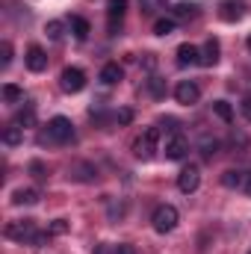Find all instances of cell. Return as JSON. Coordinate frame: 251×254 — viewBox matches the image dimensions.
I'll list each match as a JSON object with an SVG mask.
<instances>
[{
    "label": "cell",
    "mask_w": 251,
    "mask_h": 254,
    "mask_svg": "<svg viewBox=\"0 0 251 254\" xmlns=\"http://www.w3.org/2000/svg\"><path fill=\"white\" fill-rule=\"evenodd\" d=\"M157 145H160V127H148V130L133 142V154H136L139 160H154Z\"/></svg>",
    "instance_id": "1"
},
{
    "label": "cell",
    "mask_w": 251,
    "mask_h": 254,
    "mask_svg": "<svg viewBox=\"0 0 251 254\" xmlns=\"http://www.w3.org/2000/svg\"><path fill=\"white\" fill-rule=\"evenodd\" d=\"M154 231L157 234H169V231H175L178 228V210L172 207V204H160L157 210H154Z\"/></svg>",
    "instance_id": "2"
},
{
    "label": "cell",
    "mask_w": 251,
    "mask_h": 254,
    "mask_svg": "<svg viewBox=\"0 0 251 254\" xmlns=\"http://www.w3.org/2000/svg\"><path fill=\"white\" fill-rule=\"evenodd\" d=\"M36 234L39 231H36V222L33 219H21V222H9L6 225V237L15 240V243H33Z\"/></svg>",
    "instance_id": "3"
},
{
    "label": "cell",
    "mask_w": 251,
    "mask_h": 254,
    "mask_svg": "<svg viewBox=\"0 0 251 254\" xmlns=\"http://www.w3.org/2000/svg\"><path fill=\"white\" fill-rule=\"evenodd\" d=\"M48 139H51V142H60V145L71 142V139H74V125H71L65 116L51 119V122H48Z\"/></svg>",
    "instance_id": "4"
},
{
    "label": "cell",
    "mask_w": 251,
    "mask_h": 254,
    "mask_svg": "<svg viewBox=\"0 0 251 254\" xmlns=\"http://www.w3.org/2000/svg\"><path fill=\"white\" fill-rule=\"evenodd\" d=\"M60 86H63V92H68V95H77V92L86 89V74L80 68H65L63 74H60Z\"/></svg>",
    "instance_id": "5"
},
{
    "label": "cell",
    "mask_w": 251,
    "mask_h": 254,
    "mask_svg": "<svg viewBox=\"0 0 251 254\" xmlns=\"http://www.w3.org/2000/svg\"><path fill=\"white\" fill-rule=\"evenodd\" d=\"M125 12H127V0H107V30H110V36H116L122 30Z\"/></svg>",
    "instance_id": "6"
},
{
    "label": "cell",
    "mask_w": 251,
    "mask_h": 254,
    "mask_svg": "<svg viewBox=\"0 0 251 254\" xmlns=\"http://www.w3.org/2000/svg\"><path fill=\"white\" fill-rule=\"evenodd\" d=\"M189 154V139L184 133H169L166 136V160H184Z\"/></svg>",
    "instance_id": "7"
},
{
    "label": "cell",
    "mask_w": 251,
    "mask_h": 254,
    "mask_svg": "<svg viewBox=\"0 0 251 254\" xmlns=\"http://www.w3.org/2000/svg\"><path fill=\"white\" fill-rule=\"evenodd\" d=\"M175 98H178V104L192 107V104H198V98H201V89H198L192 80H181V83L175 86Z\"/></svg>",
    "instance_id": "8"
},
{
    "label": "cell",
    "mask_w": 251,
    "mask_h": 254,
    "mask_svg": "<svg viewBox=\"0 0 251 254\" xmlns=\"http://www.w3.org/2000/svg\"><path fill=\"white\" fill-rule=\"evenodd\" d=\"M198 184H201V172H198V166H187V169L178 175V190L187 192V195L198 190Z\"/></svg>",
    "instance_id": "9"
},
{
    "label": "cell",
    "mask_w": 251,
    "mask_h": 254,
    "mask_svg": "<svg viewBox=\"0 0 251 254\" xmlns=\"http://www.w3.org/2000/svg\"><path fill=\"white\" fill-rule=\"evenodd\" d=\"M219 18H222V21H228V24H234V21L246 18V3H237V0L222 3V6H219Z\"/></svg>",
    "instance_id": "10"
},
{
    "label": "cell",
    "mask_w": 251,
    "mask_h": 254,
    "mask_svg": "<svg viewBox=\"0 0 251 254\" xmlns=\"http://www.w3.org/2000/svg\"><path fill=\"white\" fill-rule=\"evenodd\" d=\"M27 68H30V71H36V74L48 68V57H45V51H42L39 45H33V48L27 51Z\"/></svg>",
    "instance_id": "11"
},
{
    "label": "cell",
    "mask_w": 251,
    "mask_h": 254,
    "mask_svg": "<svg viewBox=\"0 0 251 254\" xmlns=\"http://www.w3.org/2000/svg\"><path fill=\"white\" fill-rule=\"evenodd\" d=\"M198 63H201V51H198L195 45H181V48H178V65H181V68L198 65Z\"/></svg>",
    "instance_id": "12"
},
{
    "label": "cell",
    "mask_w": 251,
    "mask_h": 254,
    "mask_svg": "<svg viewBox=\"0 0 251 254\" xmlns=\"http://www.w3.org/2000/svg\"><path fill=\"white\" fill-rule=\"evenodd\" d=\"M219 63V42L216 39H207V45L201 48V63L204 68H213V65Z\"/></svg>",
    "instance_id": "13"
},
{
    "label": "cell",
    "mask_w": 251,
    "mask_h": 254,
    "mask_svg": "<svg viewBox=\"0 0 251 254\" xmlns=\"http://www.w3.org/2000/svg\"><path fill=\"white\" fill-rule=\"evenodd\" d=\"M12 204L15 207H33V204H39V190H15L12 192Z\"/></svg>",
    "instance_id": "14"
},
{
    "label": "cell",
    "mask_w": 251,
    "mask_h": 254,
    "mask_svg": "<svg viewBox=\"0 0 251 254\" xmlns=\"http://www.w3.org/2000/svg\"><path fill=\"white\" fill-rule=\"evenodd\" d=\"M122 74H125V71H122L119 63H107L101 68V83H104V86H116V83L122 80Z\"/></svg>",
    "instance_id": "15"
},
{
    "label": "cell",
    "mask_w": 251,
    "mask_h": 254,
    "mask_svg": "<svg viewBox=\"0 0 251 254\" xmlns=\"http://www.w3.org/2000/svg\"><path fill=\"white\" fill-rule=\"evenodd\" d=\"M246 178H249V172H237V169H228V172L222 175V184H225L228 190H240V187H246Z\"/></svg>",
    "instance_id": "16"
},
{
    "label": "cell",
    "mask_w": 251,
    "mask_h": 254,
    "mask_svg": "<svg viewBox=\"0 0 251 254\" xmlns=\"http://www.w3.org/2000/svg\"><path fill=\"white\" fill-rule=\"evenodd\" d=\"M24 142V127L18 125H9L3 130V145H9V148H15V145H21Z\"/></svg>",
    "instance_id": "17"
},
{
    "label": "cell",
    "mask_w": 251,
    "mask_h": 254,
    "mask_svg": "<svg viewBox=\"0 0 251 254\" xmlns=\"http://www.w3.org/2000/svg\"><path fill=\"white\" fill-rule=\"evenodd\" d=\"M195 15H198L195 3H178L175 6V21H187V18H195Z\"/></svg>",
    "instance_id": "18"
},
{
    "label": "cell",
    "mask_w": 251,
    "mask_h": 254,
    "mask_svg": "<svg viewBox=\"0 0 251 254\" xmlns=\"http://www.w3.org/2000/svg\"><path fill=\"white\" fill-rule=\"evenodd\" d=\"M71 30H74V36L83 42V39H89V33H92V27H89V21L86 18H71Z\"/></svg>",
    "instance_id": "19"
},
{
    "label": "cell",
    "mask_w": 251,
    "mask_h": 254,
    "mask_svg": "<svg viewBox=\"0 0 251 254\" xmlns=\"http://www.w3.org/2000/svg\"><path fill=\"white\" fill-rule=\"evenodd\" d=\"M213 113H216L225 125H231V122H234V110H231V104H228V101H216V104H213Z\"/></svg>",
    "instance_id": "20"
},
{
    "label": "cell",
    "mask_w": 251,
    "mask_h": 254,
    "mask_svg": "<svg viewBox=\"0 0 251 254\" xmlns=\"http://www.w3.org/2000/svg\"><path fill=\"white\" fill-rule=\"evenodd\" d=\"M21 98H24L21 86H15V83H6V86H3V101H6V104H18Z\"/></svg>",
    "instance_id": "21"
},
{
    "label": "cell",
    "mask_w": 251,
    "mask_h": 254,
    "mask_svg": "<svg viewBox=\"0 0 251 254\" xmlns=\"http://www.w3.org/2000/svg\"><path fill=\"white\" fill-rule=\"evenodd\" d=\"M175 24H178L175 18H160V21L154 24V33H157V36H172V33H175Z\"/></svg>",
    "instance_id": "22"
},
{
    "label": "cell",
    "mask_w": 251,
    "mask_h": 254,
    "mask_svg": "<svg viewBox=\"0 0 251 254\" xmlns=\"http://www.w3.org/2000/svg\"><path fill=\"white\" fill-rule=\"evenodd\" d=\"M15 125H18V127H33V125H36V113H33V107L21 110V113L15 116Z\"/></svg>",
    "instance_id": "23"
},
{
    "label": "cell",
    "mask_w": 251,
    "mask_h": 254,
    "mask_svg": "<svg viewBox=\"0 0 251 254\" xmlns=\"http://www.w3.org/2000/svg\"><path fill=\"white\" fill-rule=\"evenodd\" d=\"M45 33H48V39H51V42H60V39H63V24H60V21H48Z\"/></svg>",
    "instance_id": "24"
},
{
    "label": "cell",
    "mask_w": 251,
    "mask_h": 254,
    "mask_svg": "<svg viewBox=\"0 0 251 254\" xmlns=\"http://www.w3.org/2000/svg\"><path fill=\"white\" fill-rule=\"evenodd\" d=\"M30 175H33L36 181H48V166L39 163V160H33V163H30Z\"/></svg>",
    "instance_id": "25"
},
{
    "label": "cell",
    "mask_w": 251,
    "mask_h": 254,
    "mask_svg": "<svg viewBox=\"0 0 251 254\" xmlns=\"http://www.w3.org/2000/svg\"><path fill=\"white\" fill-rule=\"evenodd\" d=\"M148 89H151L154 98H163V95H166V83H163L160 77H151V80H148Z\"/></svg>",
    "instance_id": "26"
},
{
    "label": "cell",
    "mask_w": 251,
    "mask_h": 254,
    "mask_svg": "<svg viewBox=\"0 0 251 254\" xmlns=\"http://www.w3.org/2000/svg\"><path fill=\"white\" fill-rule=\"evenodd\" d=\"M48 234H54V237H63V234H68V222H65V219H57V222H51Z\"/></svg>",
    "instance_id": "27"
},
{
    "label": "cell",
    "mask_w": 251,
    "mask_h": 254,
    "mask_svg": "<svg viewBox=\"0 0 251 254\" xmlns=\"http://www.w3.org/2000/svg\"><path fill=\"white\" fill-rule=\"evenodd\" d=\"M9 63H12V45H9V42H3V45H0V65L6 68Z\"/></svg>",
    "instance_id": "28"
},
{
    "label": "cell",
    "mask_w": 251,
    "mask_h": 254,
    "mask_svg": "<svg viewBox=\"0 0 251 254\" xmlns=\"http://www.w3.org/2000/svg\"><path fill=\"white\" fill-rule=\"evenodd\" d=\"M216 148H219V142H216V139H213V142H210V139H204V142H201V154H204L207 160L216 154Z\"/></svg>",
    "instance_id": "29"
},
{
    "label": "cell",
    "mask_w": 251,
    "mask_h": 254,
    "mask_svg": "<svg viewBox=\"0 0 251 254\" xmlns=\"http://www.w3.org/2000/svg\"><path fill=\"white\" fill-rule=\"evenodd\" d=\"M139 6L145 15H151V12H157V6H163V0H139Z\"/></svg>",
    "instance_id": "30"
},
{
    "label": "cell",
    "mask_w": 251,
    "mask_h": 254,
    "mask_svg": "<svg viewBox=\"0 0 251 254\" xmlns=\"http://www.w3.org/2000/svg\"><path fill=\"white\" fill-rule=\"evenodd\" d=\"M116 122H119V125H130V122H133V110H119V113H116Z\"/></svg>",
    "instance_id": "31"
},
{
    "label": "cell",
    "mask_w": 251,
    "mask_h": 254,
    "mask_svg": "<svg viewBox=\"0 0 251 254\" xmlns=\"http://www.w3.org/2000/svg\"><path fill=\"white\" fill-rule=\"evenodd\" d=\"M240 110H243V116H246V119L251 122V95H246V98H243V104H240Z\"/></svg>",
    "instance_id": "32"
},
{
    "label": "cell",
    "mask_w": 251,
    "mask_h": 254,
    "mask_svg": "<svg viewBox=\"0 0 251 254\" xmlns=\"http://www.w3.org/2000/svg\"><path fill=\"white\" fill-rule=\"evenodd\" d=\"M48 237H51V234H36V237H33V246H36V249H39V246H45V243H48Z\"/></svg>",
    "instance_id": "33"
},
{
    "label": "cell",
    "mask_w": 251,
    "mask_h": 254,
    "mask_svg": "<svg viewBox=\"0 0 251 254\" xmlns=\"http://www.w3.org/2000/svg\"><path fill=\"white\" fill-rule=\"evenodd\" d=\"M116 254H136V249H133V246H119V249H116Z\"/></svg>",
    "instance_id": "34"
},
{
    "label": "cell",
    "mask_w": 251,
    "mask_h": 254,
    "mask_svg": "<svg viewBox=\"0 0 251 254\" xmlns=\"http://www.w3.org/2000/svg\"><path fill=\"white\" fill-rule=\"evenodd\" d=\"M92 254H113L110 252V246H107V243H101V246H95V252Z\"/></svg>",
    "instance_id": "35"
},
{
    "label": "cell",
    "mask_w": 251,
    "mask_h": 254,
    "mask_svg": "<svg viewBox=\"0 0 251 254\" xmlns=\"http://www.w3.org/2000/svg\"><path fill=\"white\" fill-rule=\"evenodd\" d=\"M243 190H246V192L251 195V172H249V178H246V187H243Z\"/></svg>",
    "instance_id": "36"
},
{
    "label": "cell",
    "mask_w": 251,
    "mask_h": 254,
    "mask_svg": "<svg viewBox=\"0 0 251 254\" xmlns=\"http://www.w3.org/2000/svg\"><path fill=\"white\" fill-rule=\"evenodd\" d=\"M246 45H249V51H251V36H249V42H246Z\"/></svg>",
    "instance_id": "37"
},
{
    "label": "cell",
    "mask_w": 251,
    "mask_h": 254,
    "mask_svg": "<svg viewBox=\"0 0 251 254\" xmlns=\"http://www.w3.org/2000/svg\"><path fill=\"white\" fill-rule=\"evenodd\" d=\"M249 254H251V252H249Z\"/></svg>",
    "instance_id": "38"
}]
</instances>
